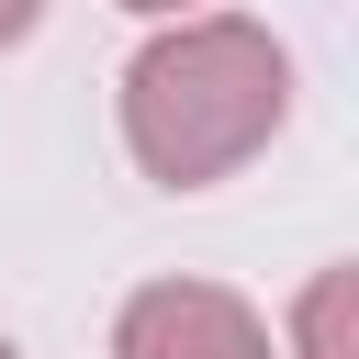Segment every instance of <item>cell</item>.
<instances>
[{"label":"cell","instance_id":"6da1fadb","mask_svg":"<svg viewBox=\"0 0 359 359\" xmlns=\"http://www.w3.org/2000/svg\"><path fill=\"white\" fill-rule=\"evenodd\" d=\"M280 101H292V56L258 22H180L123 67V146L146 180L202 191L280 135Z\"/></svg>","mask_w":359,"mask_h":359},{"label":"cell","instance_id":"7a4b0ae2","mask_svg":"<svg viewBox=\"0 0 359 359\" xmlns=\"http://www.w3.org/2000/svg\"><path fill=\"white\" fill-rule=\"evenodd\" d=\"M112 359H269V325L213 280H157V292L123 303Z\"/></svg>","mask_w":359,"mask_h":359},{"label":"cell","instance_id":"3957f363","mask_svg":"<svg viewBox=\"0 0 359 359\" xmlns=\"http://www.w3.org/2000/svg\"><path fill=\"white\" fill-rule=\"evenodd\" d=\"M348 303H359V269H325L303 292V359H348Z\"/></svg>","mask_w":359,"mask_h":359},{"label":"cell","instance_id":"277c9868","mask_svg":"<svg viewBox=\"0 0 359 359\" xmlns=\"http://www.w3.org/2000/svg\"><path fill=\"white\" fill-rule=\"evenodd\" d=\"M34 11H45V0H0V45H22V34H34Z\"/></svg>","mask_w":359,"mask_h":359},{"label":"cell","instance_id":"5b68a950","mask_svg":"<svg viewBox=\"0 0 359 359\" xmlns=\"http://www.w3.org/2000/svg\"><path fill=\"white\" fill-rule=\"evenodd\" d=\"M123 11H180V0H123Z\"/></svg>","mask_w":359,"mask_h":359},{"label":"cell","instance_id":"8992f818","mask_svg":"<svg viewBox=\"0 0 359 359\" xmlns=\"http://www.w3.org/2000/svg\"><path fill=\"white\" fill-rule=\"evenodd\" d=\"M0 359H22V348H11V337H0Z\"/></svg>","mask_w":359,"mask_h":359}]
</instances>
